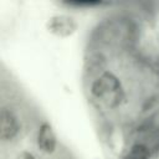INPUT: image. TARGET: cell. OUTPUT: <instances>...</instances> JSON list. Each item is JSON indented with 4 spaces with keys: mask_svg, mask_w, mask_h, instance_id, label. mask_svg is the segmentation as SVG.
<instances>
[{
    "mask_svg": "<svg viewBox=\"0 0 159 159\" xmlns=\"http://www.w3.org/2000/svg\"><path fill=\"white\" fill-rule=\"evenodd\" d=\"M92 92L98 101H101L103 104L109 107L117 106L120 101V94H122L119 82L109 73L103 75L94 82L92 87Z\"/></svg>",
    "mask_w": 159,
    "mask_h": 159,
    "instance_id": "6da1fadb",
    "label": "cell"
},
{
    "mask_svg": "<svg viewBox=\"0 0 159 159\" xmlns=\"http://www.w3.org/2000/svg\"><path fill=\"white\" fill-rule=\"evenodd\" d=\"M76 29L75 21L68 16H56L50 21V30L58 36H67Z\"/></svg>",
    "mask_w": 159,
    "mask_h": 159,
    "instance_id": "7a4b0ae2",
    "label": "cell"
},
{
    "mask_svg": "<svg viewBox=\"0 0 159 159\" xmlns=\"http://www.w3.org/2000/svg\"><path fill=\"white\" fill-rule=\"evenodd\" d=\"M37 142H39V147L43 152H46V153L53 152V149L56 147V138H55V134L48 124H42L40 132H39Z\"/></svg>",
    "mask_w": 159,
    "mask_h": 159,
    "instance_id": "3957f363",
    "label": "cell"
},
{
    "mask_svg": "<svg viewBox=\"0 0 159 159\" xmlns=\"http://www.w3.org/2000/svg\"><path fill=\"white\" fill-rule=\"evenodd\" d=\"M123 159H149L148 149L142 144L133 145Z\"/></svg>",
    "mask_w": 159,
    "mask_h": 159,
    "instance_id": "277c9868",
    "label": "cell"
}]
</instances>
